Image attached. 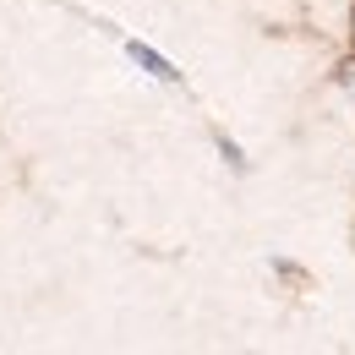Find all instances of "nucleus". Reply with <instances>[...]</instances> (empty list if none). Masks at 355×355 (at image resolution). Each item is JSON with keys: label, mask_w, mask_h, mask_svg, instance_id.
<instances>
[{"label": "nucleus", "mask_w": 355, "mask_h": 355, "mask_svg": "<svg viewBox=\"0 0 355 355\" xmlns=\"http://www.w3.org/2000/svg\"><path fill=\"white\" fill-rule=\"evenodd\" d=\"M350 241H355V224H350Z\"/></svg>", "instance_id": "20e7f679"}, {"label": "nucleus", "mask_w": 355, "mask_h": 355, "mask_svg": "<svg viewBox=\"0 0 355 355\" xmlns=\"http://www.w3.org/2000/svg\"><path fill=\"white\" fill-rule=\"evenodd\" d=\"M350 49H355V6H350Z\"/></svg>", "instance_id": "7ed1b4c3"}, {"label": "nucleus", "mask_w": 355, "mask_h": 355, "mask_svg": "<svg viewBox=\"0 0 355 355\" xmlns=\"http://www.w3.org/2000/svg\"><path fill=\"white\" fill-rule=\"evenodd\" d=\"M132 60H137V66H148V71H153L159 83H180V71H175V66H170V60H164V55H153V49L132 44Z\"/></svg>", "instance_id": "f257e3e1"}, {"label": "nucleus", "mask_w": 355, "mask_h": 355, "mask_svg": "<svg viewBox=\"0 0 355 355\" xmlns=\"http://www.w3.org/2000/svg\"><path fill=\"white\" fill-rule=\"evenodd\" d=\"M334 83H339V88H345V93L355 98V49L345 55V60H339V66H334Z\"/></svg>", "instance_id": "f03ea898"}]
</instances>
